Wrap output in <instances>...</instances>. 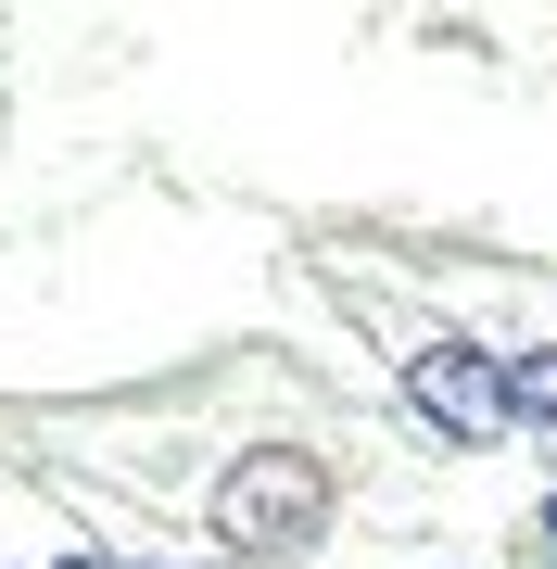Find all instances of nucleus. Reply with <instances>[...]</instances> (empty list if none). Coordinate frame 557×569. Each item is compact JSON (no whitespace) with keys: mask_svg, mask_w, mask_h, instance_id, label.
I'll return each instance as SVG.
<instances>
[{"mask_svg":"<svg viewBox=\"0 0 557 569\" xmlns=\"http://www.w3.org/2000/svg\"><path fill=\"white\" fill-rule=\"evenodd\" d=\"M317 519H330V468L291 456V443L241 456V468L216 481V531H228L241 557H305V545H317Z\"/></svg>","mask_w":557,"mask_h":569,"instance_id":"1","label":"nucleus"},{"mask_svg":"<svg viewBox=\"0 0 557 569\" xmlns=\"http://www.w3.org/2000/svg\"><path fill=\"white\" fill-rule=\"evenodd\" d=\"M507 406L519 418H557V367H507Z\"/></svg>","mask_w":557,"mask_h":569,"instance_id":"3","label":"nucleus"},{"mask_svg":"<svg viewBox=\"0 0 557 569\" xmlns=\"http://www.w3.org/2000/svg\"><path fill=\"white\" fill-rule=\"evenodd\" d=\"M63 569H102V557H63Z\"/></svg>","mask_w":557,"mask_h":569,"instance_id":"4","label":"nucleus"},{"mask_svg":"<svg viewBox=\"0 0 557 569\" xmlns=\"http://www.w3.org/2000/svg\"><path fill=\"white\" fill-rule=\"evenodd\" d=\"M406 406L444 430V443H495V430L519 418L507 406V367L481 355V342H431V355H406Z\"/></svg>","mask_w":557,"mask_h":569,"instance_id":"2","label":"nucleus"}]
</instances>
